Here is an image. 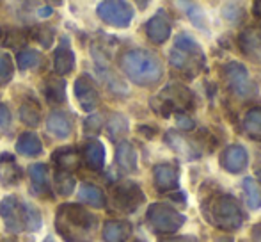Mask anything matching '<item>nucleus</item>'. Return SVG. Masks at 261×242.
<instances>
[{
    "mask_svg": "<svg viewBox=\"0 0 261 242\" xmlns=\"http://www.w3.org/2000/svg\"><path fill=\"white\" fill-rule=\"evenodd\" d=\"M116 162L126 173H135L139 166V157L137 150L134 148V144L128 141H121L116 148Z\"/></svg>",
    "mask_w": 261,
    "mask_h": 242,
    "instance_id": "dca6fc26",
    "label": "nucleus"
},
{
    "mask_svg": "<svg viewBox=\"0 0 261 242\" xmlns=\"http://www.w3.org/2000/svg\"><path fill=\"white\" fill-rule=\"evenodd\" d=\"M38 13H39V16L46 18V16H50V14H52V7H41Z\"/></svg>",
    "mask_w": 261,
    "mask_h": 242,
    "instance_id": "37998d69",
    "label": "nucleus"
},
{
    "mask_svg": "<svg viewBox=\"0 0 261 242\" xmlns=\"http://www.w3.org/2000/svg\"><path fill=\"white\" fill-rule=\"evenodd\" d=\"M54 66L59 75H68V73H71L73 68H75V54L71 52V49L68 46L66 39H62V45L59 46L57 52H55Z\"/></svg>",
    "mask_w": 261,
    "mask_h": 242,
    "instance_id": "412c9836",
    "label": "nucleus"
},
{
    "mask_svg": "<svg viewBox=\"0 0 261 242\" xmlns=\"http://www.w3.org/2000/svg\"><path fill=\"white\" fill-rule=\"evenodd\" d=\"M176 121H178V127L181 128V130H190V128H194V121L185 114H178L176 116Z\"/></svg>",
    "mask_w": 261,
    "mask_h": 242,
    "instance_id": "58836bf2",
    "label": "nucleus"
},
{
    "mask_svg": "<svg viewBox=\"0 0 261 242\" xmlns=\"http://www.w3.org/2000/svg\"><path fill=\"white\" fill-rule=\"evenodd\" d=\"M151 107L162 118H169L171 114H185L194 107V96L189 87L181 84H169L162 93L151 100Z\"/></svg>",
    "mask_w": 261,
    "mask_h": 242,
    "instance_id": "39448f33",
    "label": "nucleus"
},
{
    "mask_svg": "<svg viewBox=\"0 0 261 242\" xmlns=\"http://www.w3.org/2000/svg\"><path fill=\"white\" fill-rule=\"evenodd\" d=\"M46 130H48L54 137L66 139V137H69V134H71L73 123L66 112L55 111L48 116V119H46Z\"/></svg>",
    "mask_w": 261,
    "mask_h": 242,
    "instance_id": "f3484780",
    "label": "nucleus"
},
{
    "mask_svg": "<svg viewBox=\"0 0 261 242\" xmlns=\"http://www.w3.org/2000/svg\"><path fill=\"white\" fill-rule=\"evenodd\" d=\"M14 75L13 57L6 52H0V84H7Z\"/></svg>",
    "mask_w": 261,
    "mask_h": 242,
    "instance_id": "c9c22d12",
    "label": "nucleus"
},
{
    "mask_svg": "<svg viewBox=\"0 0 261 242\" xmlns=\"http://www.w3.org/2000/svg\"><path fill=\"white\" fill-rule=\"evenodd\" d=\"M96 13L110 27L124 29L134 20V7L126 0H101Z\"/></svg>",
    "mask_w": 261,
    "mask_h": 242,
    "instance_id": "0eeeda50",
    "label": "nucleus"
},
{
    "mask_svg": "<svg viewBox=\"0 0 261 242\" xmlns=\"http://www.w3.org/2000/svg\"><path fill=\"white\" fill-rule=\"evenodd\" d=\"M96 225V215L76 203H64L57 208L55 230L66 242H93L91 233Z\"/></svg>",
    "mask_w": 261,
    "mask_h": 242,
    "instance_id": "f257e3e1",
    "label": "nucleus"
},
{
    "mask_svg": "<svg viewBox=\"0 0 261 242\" xmlns=\"http://www.w3.org/2000/svg\"><path fill=\"white\" fill-rule=\"evenodd\" d=\"M21 217H23V230H29V232H39L41 230V212L29 201L21 203Z\"/></svg>",
    "mask_w": 261,
    "mask_h": 242,
    "instance_id": "cd10ccee",
    "label": "nucleus"
},
{
    "mask_svg": "<svg viewBox=\"0 0 261 242\" xmlns=\"http://www.w3.org/2000/svg\"><path fill=\"white\" fill-rule=\"evenodd\" d=\"M20 119L29 127H38L41 123V109L34 100H29L21 104L20 107Z\"/></svg>",
    "mask_w": 261,
    "mask_h": 242,
    "instance_id": "c756f323",
    "label": "nucleus"
},
{
    "mask_svg": "<svg viewBox=\"0 0 261 242\" xmlns=\"http://www.w3.org/2000/svg\"><path fill=\"white\" fill-rule=\"evenodd\" d=\"M43 242H55V239H54V237H50V235H48V237H46V239L43 240Z\"/></svg>",
    "mask_w": 261,
    "mask_h": 242,
    "instance_id": "de8ad7c7",
    "label": "nucleus"
},
{
    "mask_svg": "<svg viewBox=\"0 0 261 242\" xmlns=\"http://www.w3.org/2000/svg\"><path fill=\"white\" fill-rule=\"evenodd\" d=\"M54 162L61 171H68L71 173L73 170L80 166V153L75 148H61L54 152Z\"/></svg>",
    "mask_w": 261,
    "mask_h": 242,
    "instance_id": "393cba45",
    "label": "nucleus"
},
{
    "mask_svg": "<svg viewBox=\"0 0 261 242\" xmlns=\"http://www.w3.org/2000/svg\"><path fill=\"white\" fill-rule=\"evenodd\" d=\"M25 39H27V36L21 31H9L6 34L4 43H6V46H16V45H23Z\"/></svg>",
    "mask_w": 261,
    "mask_h": 242,
    "instance_id": "e433bc0d",
    "label": "nucleus"
},
{
    "mask_svg": "<svg viewBox=\"0 0 261 242\" xmlns=\"http://www.w3.org/2000/svg\"><path fill=\"white\" fill-rule=\"evenodd\" d=\"M84 128H86V134H98V132L101 130V118L98 114H93L89 116V118L86 119V123H84Z\"/></svg>",
    "mask_w": 261,
    "mask_h": 242,
    "instance_id": "4c0bfd02",
    "label": "nucleus"
},
{
    "mask_svg": "<svg viewBox=\"0 0 261 242\" xmlns=\"http://www.w3.org/2000/svg\"><path fill=\"white\" fill-rule=\"evenodd\" d=\"M43 93H45V98L48 104L52 105H59L66 102V82L59 77H52L45 82V87H43Z\"/></svg>",
    "mask_w": 261,
    "mask_h": 242,
    "instance_id": "bb28decb",
    "label": "nucleus"
},
{
    "mask_svg": "<svg viewBox=\"0 0 261 242\" xmlns=\"http://www.w3.org/2000/svg\"><path fill=\"white\" fill-rule=\"evenodd\" d=\"M153 180H155V187L160 192H169V190L178 189L179 173L172 164H158L153 170Z\"/></svg>",
    "mask_w": 261,
    "mask_h": 242,
    "instance_id": "ddd939ff",
    "label": "nucleus"
},
{
    "mask_svg": "<svg viewBox=\"0 0 261 242\" xmlns=\"http://www.w3.org/2000/svg\"><path fill=\"white\" fill-rule=\"evenodd\" d=\"M215 242H233V239H229V237H219Z\"/></svg>",
    "mask_w": 261,
    "mask_h": 242,
    "instance_id": "49530a36",
    "label": "nucleus"
},
{
    "mask_svg": "<svg viewBox=\"0 0 261 242\" xmlns=\"http://www.w3.org/2000/svg\"><path fill=\"white\" fill-rule=\"evenodd\" d=\"M79 200L82 203H87L89 207L94 208H103L107 205V196L100 187L93 185V183H82L79 189Z\"/></svg>",
    "mask_w": 261,
    "mask_h": 242,
    "instance_id": "4be33fe9",
    "label": "nucleus"
},
{
    "mask_svg": "<svg viewBox=\"0 0 261 242\" xmlns=\"http://www.w3.org/2000/svg\"><path fill=\"white\" fill-rule=\"evenodd\" d=\"M11 123V112L6 105L0 104V127H7Z\"/></svg>",
    "mask_w": 261,
    "mask_h": 242,
    "instance_id": "a19ab883",
    "label": "nucleus"
},
{
    "mask_svg": "<svg viewBox=\"0 0 261 242\" xmlns=\"http://www.w3.org/2000/svg\"><path fill=\"white\" fill-rule=\"evenodd\" d=\"M201 208H203L204 219L210 225H213L215 228L226 230V232H237L245 221L240 203L231 194H210L206 200H203Z\"/></svg>",
    "mask_w": 261,
    "mask_h": 242,
    "instance_id": "f03ea898",
    "label": "nucleus"
},
{
    "mask_svg": "<svg viewBox=\"0 0 261 242\" xmlns=\"http://www.w3.org/2000/svg\"><path fill=\"white\" fill-rule=\"evenodd\" d=\"M252 11H254L256 16L261 18V0H256V2H254V9H252Z\"/></svg>",
    "mask_w": 261,
    "mask_h": 242,
    "instance_id": "c03bdc74",
    "label": "nucleus"
},
{
    "mask_svg": "<svg viewBox=\"0 0 261 242\" xmlns=\"http://www.w3.org/2000/svg\"><path fill=\"white\" fill-rule=\"evenodd\" d=\"M242 189H244L245 200H247L249 208L252 210H258L261 207V185L254 178H245L242 183Z\"/></svg>",
    "mask_w": 261,
    "mask_h": 242,
    "instance_id": "c85d7f7f",
    "label": "nucleus"
},
{
    "mask_svg": "<svg viewBox=\"0 0 261 242\" xmlns=\"http://www.w3.org/2000/svg\"><path fill=\"white\" fill-rule=\"evenodd\" d=\"M29 175L32 180V189L34 192L41 196H50V183H48V167L45 164H32L29 167Z\"/></svg>",
    "mask_w": 261,
    "mask_h": 242,
    "instance_id": "5701e85b",
    "label": "nucleus"
},
{
    "mask_svg": "<svg viewBox=\"0 0 261 242\" xmlns=\"http://www.w3.org/2000/svg\"><path fill=\"white\" fill-rule=\"evenodd\" d=\"M16 64L20 69H32V68H38L41 64V54L38 50H21L20 54L16 56Z\"/></svg>",
    "mask_w": 261,
    "mask_h": 242,
    "instance_id": "72a5a7b5",
    "label": "nucleus"
},
{
    "mask_svg": "<svg viewBox=\"0 0 261 242\" xmlns=\"http://www.w3.org/2000/svg\"><path fill=\"white\" fill-rule=\"evenodd\" d=\"M244 128L251 137L261 139V109H251L245 114Z\"/></svg>",
    "mask_w": 261,
    "mask_h": 242,
    "instance_id": "2f4dec72",
    "label": "nucleus"
},
{
    "mask_svg": "<svg viewBox=\"0 0 261 242\" xmlns=\"http://www.w3.org/2000/svg\"><path fill=\"white\" fill-rule=\"evenodd\" d=\"M146 221L155 233L169 235V233L178 232L185 225L187 217L167 203H153L146 212Z\"/></svg>",
    "mask_w": 261,
    "mask_h": 242,
    "instance_id": "423d86ee",
    "label": "nucleus"
},
{
    "mask_svg": "<svg viewBox=\"0 0 261 242\" xmlns=\"http://www.w3.org/2000/svg\"><path fill=\"white\" fill-rule=\"evenodd\" d=\"M20 177H21L20 167L16 166L13 155H9V153L0 155V183L13 185V183H18Z\"/></svg>",
    "mask_w": 261,
    "mask_h": 242,
    "instance_id": "a878e982",
    "label": "nucleus"
},
{
    "mask_svg": "<svg viewBox=\"0 0 261 242\" xmlns=\"http://www.w3.org/2000/svg\"><path fill=\"white\" fill-rule=\"evenodd\" d=\"M169 61L178 71L185 73L187 77L194 79L201 73L204 68V52L201 50L199 43L189 34H179L174 41L171 54H169Z\"/></svg>",
    "mask_w": 261,
    "mask_h": 242,
    "instance_id": "20e7f679",
    "label": "nucleus"
},
{
    "mask_svg": "<svg viewBox=\"0 0 261 242\" xmlns=\"http://www.w3.org/2000/svg\"><path fill=\"white\" fill-rule=\"evenodd\" d=\"M251 239L252 242H261V221L258 225H254V228H252V232H251Z\"/></svg>",
    "mask_w": 261,
    "mask_h": 242,
    "instance_id": "79ce46f5",
    "label": "nucleus"
},
{
    "mask_svg": "<svg viewBox=\"0 0 261 242\" xmlns=\"http://www.w3.org/2000/svg\"><path fill=\"white\" fill-rule=\"evenodd\" d=\"M119 66L132 82L144 87L155 86L156 82H160L162 75H164V66H162V61L158 59V56L142 49L124 52L121 56Z\"/></svg>",
    "mask_w": 261,
    "mask_h": 242,
    "instance_id": "7ed1b4c3",
    "label": "nucleus"
},
{
    "mask_svg": "<svg viewBox=\"0 0 261 242\" xmlns=\"http://www.w3.org/2000/svg\"><path fill=\"white\" fill-rule=\"evenodd\" d=\"M75 185H76V180L71 173L68 171H57L55 175V189L61 196H69V194L75 190Z\"/></svg>",
    "mask_w": 261,
    "mask_h": 242,
    "instance_id": "473e14b6",
    "label": "nucleus"
},
{
    "mask_svg": "<svg viewBox=\"0 0 261 242\" xmlns=\"http://www.w3.org/2000/svg\"><path fill=\"white\" fill-rule=\"evenodd\" d=\"M0 217L9 233H20L23 230L21 203L16 196H6L0 201Z\"/></svg>",
    "mask_w": 261,
    "mask_h": 242,
    "instance_id": "9d476101",
    "label": "nucleus"
},
{
    "mask_svg": "<svg viewBox=\"0 0 261 242\" xmlns=\"http://www.w3.org/2000/svg\"><path fill=\"white\" fill-rule=\"evenodd\" d=\"M249 164V153L242 144H231L220 155V166L231 175H238L245 171Z\"/></svg>",
    "mask_w": 261,
    "mask_h": 242,
    "instance_id": "f8f14e48",
    "label": "nucleus"
},
{
    "mask_svg": "<svg viewBox=\"0 0 261 242\" xmlns=\"http://www.w3.org/2000/svg\"><path fill=\"white\" fill-rule=\"evenodd\" d=\"M238 43H240V49L245 56L261 64V34L258 31L249 29V31L242 32Z\"/></svg>",
    "mask_w": 261,
    "mask_h": 242,
    "instance_id": "a211bd4d",
    "label": "nucleus"
},
{
    "mask_svg": "<svg viewBox=\"0 0 261 242\" xmlns=\"http://www.w3.org/2000/svg\"><path fill=\"white\" fill-rule=\"evenodd\" d=\"M46 2H48L50 6H61V4H62V0H46Z\"/></svg>",
    "mask_w": 261,
    "mask_h": 242,
    "instance_id": "a18cd8bd",
    "label": "nucleus"
},
{
    "mask_svg": "<svg viewBox=\"0 0 261 242\" xmlns=\"http://www.w3.org/2000/svg\"><path fill=\"white\" fill-rule=\"evenodd\" d=\"M224 77H226L227 86L231 87L237 96L249 98L256 94V86L249 77V71L242 62H229L224 68Z\"/></svg>",
    "mask_w": 261,
    "mask_h": 242,
    "instance_id": "1a4fd4ad",
    "label": "nucleus"
},
{
    "mask_svg": "<svg viewBox=\"0 0 261 242\" xmlns=\"http://www.w3.org/2000/svg\"><path fill=\"white\" fill-rule=\"evenodd\" d=\"M132 235V225L126 221H107L101 230L103 242H126Z\"/></svg>",
    "mask_w": 261,
    "mask_h": 242,
    "instance_id": "aec40b11",
    "label": "nucleus"
},
{
    "mask_svg": "<svg viewBox=\"0 0 261 242\" xmlns=\"http://www.w3.org/2000/svg\"><path fill=\"white\" fill-rule=\"evenodd\" d=\"M146 34L156 45H162L171 36V20L165 14V11H158L155 16L146 23Z\"/></svg>",
    "mask_w": 261,
    "mask_h": 242,
    "instance_id": "4468645a",
    "label": "nucleus"
},
{
    "mask_svg": "<svg viewBox=\"0 0 261 242\" xmlns=\"http://www.w3.org/2000/svg\"><path fill=\"white\" fill-rule=\"evenodd\" d=\"M16 152L25 157H36L43 152L41 139L34 132H23L16 141Z\"/></svg>",
    "mask_w": 261,
    "mask_h": 242,
    "instance_id": "b1692460",
    "label": "nucleus"
},
{
    "mask_svg": "<svg viewBox=\"0 0 261 242\" xmlns=\"http://www.w3.org/2000/svg\"><path fill=\"white\" fill-rule=\"evenodd\" d=\"M107 132H109V137L112 141L124 137L128 134V119L123 114H114L107 123Z\"/></svg>",
    "mask_w": 261,
    "mask_h": 242,
    "instance_id": "7c9ffc66",
    "label": "nucleus"
},
{
    "mask_svg": "<svg viewBox=\"0 0 261 242\" xmlns=\"http://www.w3.org/2000/svg\"><path fill=\"white\" fill-rule=\"evenodd\" d=\"M75 96L76 102L80 104V107L86 112H91L98 107L100 104V94H98V89L94 86V82L89 79V77L82 75L75 80Z\"/></svg>",
    "mask_w": 261,
    "mask_h": 242,
    "instance_id": "9b49d317",
    "label": "nucleus"
},
{
    "mask_svg": "<svg viewBox=\"0 0 261 242\" xmlns=\"http://www.w3.org/2000/svg\"><path fill=\"white\" fill-rule=\"evenodd\" d=\"M112 200H114V205H116L117 210L132 214V212H135L142 203H144L146 196H144V192H142L139 183L121 182L112 189Z\"/></svg>",
    "mask_w": 261,
    "mask_h": 242,
    "instance_id": "6e6552de",
    "label": "nucleus"
},
{
    "mask_svg": "<svg viewBox=\"0 0 261 242\" xmlns=\"http://www.w3.org/2000/svg\"><path fill=\"white\" fill-rule=\"evenodd\" d=\"M4 242H16V239H9V240H4Z\"/></svg>",
    "mask_w": 261,
    "mask_h": 242,
    "instance_id": "09e8293b",
    "label": "nucleus"
},
{
    "mask_svg": "<svg viewBox=\"0 0 261 242\" xmlns=\"http://www.w3.org/2000/svg\"><path fill=\"white\" fill-rule=\"evenodd\" d=\"M32 38H34L36 41L39 43V45L45 46V49H50V46L54 45L55 32H54V29H52V27L38 25V27H34V31H32Z\"/></svg>",
    "mask_w": 261,
    "mask_h": 242,
    "instance_id": "f704fd0d",
    "label": "nucleus"
},
{
    "mask_svg": "<svg viewBox=\"0 0 261 242\" xmlns=\"http://www.w3.org/2000/svg\"><path fill=\"white\" fill-rule=\"evenodd\" d=\"M0 34H2V31H0Z\"/></svg>",
    "mask_w": 261,
    "mask_h": 242,
    "instance_id": "8fccbe9b",
    "label": "nucleus"
},
{
    "mask_svg": "<svg viewBox=\"0 0 261 242\" xmlns=\"http://www.w3.org/2000/svg\"><path fill=\"white\" fill-rule=\"evenodd\" d=\"M165 141H167V144L171 146L178 155H181L185 160H196L201 157L199 150L194 146V142L189 141L185 135L178 134V132H174V130L167 132V134H165Z\"/></svg>",
    "mask_w": 261,
    "mask_h": 242,
    "instance_id": "2eb2a0df",
    "label": "nucleus"
},
{
    "mask_svg": "<svg viewBox=\"0 0 261 242\" xmlns=\"http://www.w3.org/2000/svg\"><path fill=\"white\" fill-rule=\"evenodd\" d=\"M84 160H86L89 170L101 171L105 166V146L96 139L87 141L84 146Z\"/></svg>",
    "mask_w": 261,
    "mask_h": 242,
    "instance_id": "6ab92c4d",
    "label": "nucleus"
},
{
    "mask_svg": "<svg viewBox=\"0 0 261 242\" xmlns=\"http://www.w3.org/2000/svg\"><path fill=\"white\" fill-rule=\"evenodd\" d=\"M158 242H197V237L183 235V237H162Z\"/></svg>",
    "mask_w": 261,
    "mask_h": 242,
    "instance_id": "ea45409f",
    "label": "nucleus"
}]
</instances>
